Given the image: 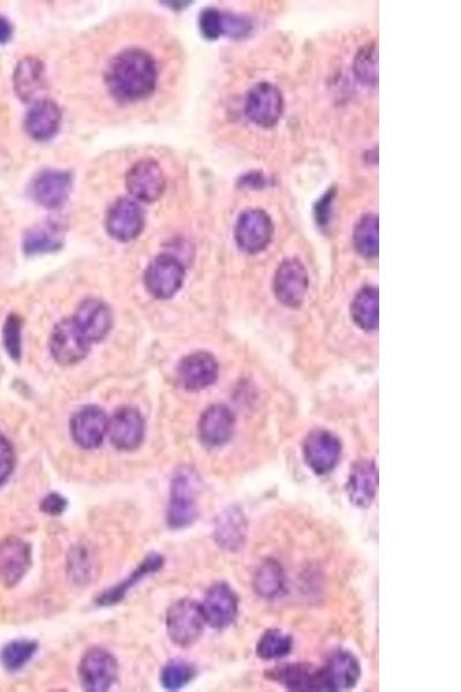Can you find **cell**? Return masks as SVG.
I'll return each instance as SVG.
<instances>
[{"instance_id":"cell-14","label":"cell","mask_w":461,"mask_h":692,"mask_svg":"<svg viewBox=\"0 0 461 692\" xmlns=\"http://www.w3.org/2000/svg\"><path fill=\"white\" fill-rule=\"evenodd\" d=\"M201 607L206 623L214 629L222 630L236 621L239 600L228 584L218 583L211 586Z\"/></svg>"},{"instance_id":"cell-10","label":"cell","mask_w":461,"mask_h":692,"mask_svg":"<svg viewBox=\"0 0 461 692\" xmlns=\"http://www.w3.org/2000/svg\"><path fill=\"white\" fill-rule=\"evenodd\" d=\"M90 345L73 318L60 321L50 338L51 355L60 365L80 363L88 355Z\"/></svg>"},{"instance_id":"cell-13","label":"cell","mask_w":461,"mask_h":692,"mask_svg":"<svg viewBox=\"0 0 461 692\" xmlns=\"http://www.w3.org/2000/svg\"><path fill=\"white\" fill-rule=\"evenodd\" d=\"M308 285L307 270L300 261L286 260L278 267L274 291L279 303L287 307L300 306L307 295Z\"/></svg>"},{"instance_id":"cell-1","label":"cell","mask_w":461,"mask_h":692,"mask_svg":"<svg viewBox=\"0 0 461 692\" xmlns=\"http://www.w3.org/2000/svg\"><path fill=\"white\" fill-rule=\"evenodd\" d=\"M157 78L154 58L141 49L120 52L111 60L105 75L110 93L124 102L139 101L153 94Z\"/></svg>"},{"instance_id":"cell-11","label":"cell","mask_w":461,"mask_h":692,"mask_svg":"<svg viewBox=\"0 0 461 692\" xmlns=\"http://www.w3.org/2000/svg\"><path fill=\"white\" fill-rule=\"evenodd\" d=\"M105 227L109 235L118 242H132L145 228V214L132 199L120 198L110 207Z\"/></svg>"},{"instance_id":"cell-28","label":"cell","mask_w":461,"mask_h":692,"mask_svg":"<svg viewBox=\"0 0 461 692\" xmlns=\"http://www.w3.org/2000/svg\"><path fill=\"white\" fill-rule=\"evenodd\" d=\"M253 588L259 597L274 600L282 597L286 591V575L278 561L268 559L256 570Z\"/></svg>"},{"instance_id":"cell-12","label":"cell","mask_w":461,"mask_h":692,"mask_svg":"<svg viewBox=\"0 0 461 692\" xmlns=\"http://www.w3.org/2000/svg\"><path fill=\"white\" fill-rule=\"evenodd\" d=\"M166 179L161 165L154 160H141L128 170L126 188L133 198L143 202L160 199L165 191Z\"/></svg>"},{"instance_id":"cell-36","label":"cell","mask_w":461,"mask_h":692,"mask_svg":"<svg viewBox=\"0 0 461 692\" xmlns=\"http://www.w3.org/2000/svg\"><path fill=\"white\" fill-rule=\"evenodd\" d=\"M92 556L86 547L79 546L73 549L70 558H68V570L70 575L79 583L88 581L92 574Z\"/></svg>"},{"instance_id":"cell-20","label":"cell","mask_w":461,"mask_h":692,"mask_svg":"<svg viewBox=\"0 0 461 692\" xmlns=\"http://www.w3.org/2000/svg\"><path fill=\"white\" fill-rule=\"evenodd\" d=\"M236 419L228 406L216 404L203 412L199 435L204 446L218 448L226 445L233 435Z\"/></svg>"},{"instance_id":"cell-34","label":"cell","mask_w":461,"mask_h":692,"mask_svg":"<svg viewBox=\"0 0 461 692\" xmlns=\"http://www.w3.org/2000/svg\"><path fill=\"white\" fill-rule=\"evenodd\" d=\"M62 247V239L52 227L30 229L24 239V250L28 255L56 252Z\"/></svg>"},{"instance_id":"cell-37","label":"cell","mask_w":461,"mask_h":692,"mask_svg":"<svg viewBox=\"0 0 461 692\" xmlns=\"http://www.w3.org/2000/svg\"><path fill=\"white\" fill-rule=\"evenodd\" d=\"M199 27L204 39L216 41L224 35V14L216 9L203 10L199 18Z\"/></svg>"},{"instance_id":"cell-43","label":"cell","mask_w":461,"mask_h":692,"mask_svg":"<svg viewBox=\"0 0 461 692\" xmlns=\"http://www.w3.org/2000/svg\"><path fill=\"white\" fill-rule=\"evenodd\" d=\"M13 36V26L11 21L0 15V45L9 43Z\"/></svg>"},{"instance_id":"cell-42","label":"cell","mask_w":461,"mask_h":692,"mask_svg":"<svg viewBox=\"0 0 461 692\" xmlns=\"http://www.w3.org/2000/svg\"><path fill=\"white\" fill-rule=\"evenodd\" d=\"M249 30H251V25L245 19L224 14V34L241 37L247 34Z\"/></svg>"},{"instance_id":"cell-24","label":"cell","mask_w":461,"mask_h":692,"mask_svg":"<svg viewBox=\"0 0 461 692\" xmlns=\"http://www.w3.org/2000/svg\"><path fill=\"white\" fill-rule=\"evenodd\" d=\"M13 87L15 94L24 102L33 101L42 92L45 87V67L39 58L20 60L14 70Z\"/></svg>"},{"instance_id":"cell-27","label":"cell","mask_w":461,"mask_h":692,"mask_svg":"<svg viewBox=\"0 0 461 692\" xmlns=\"http://www.w3.org/2000/svg\"><path fill=\"white\" fill-rule=\"evenodd\" d=\"M164 566V558L162 555L157 553H151L147 556L145 560L140 564L133 573L128 576L124 582L113 586L110 590L105 591L97 598V604L100 606H112L119 604L125 597L128 591H130L133 586L138 584L141 579L145 578L150 574H155L160 571Z\"/></svg>"},{"instance_id":"cell-16","label":"cell","mask_w":461,"mask_h":692,"mask_svg":"<svg viewBox=\"0 0 461 692\" xmlns=\"http://www.w3.org/2000/svg\"><path fill=\"white\" fill-rule=\"evenodd\" d=\"M145 420L133 408H123L109 421L108 434L112 445L119 450L131 451L139 448L145 439Z\"/></svg>"},{"instance_id":"cell-31","label":"cell","mask_w":461,"mask_h":692,"mask_svg":"<svg viewBox=\"0 0 461 692\" xmlns=\"http://www.w3.org/2000/svg\"><path fill=\"white\" fill-rule=\"evenodd\" d=\"M293 639L279 629H269L259 639L256 654L263 660L282 659L292 652Z\"/></svg>"},{"instance_id":"cell-19","label":"cell","mask_w":461,"mask_h":692,"mask_svg":"<svg viewBox=\"0 0 461 692\" xmlns=\"http://www.w3.org/2000/svg\"><path fill=\"white\" fill-rule=\"evenodd\" d=\"M72 190V177L63 170H45L39 173L32 185L36 202L48 209H58L65 205Z\"/></svg>"},{"instance_id":"cell-17","label":"cell","mask_w":461,"mask_h":692,"mask_svg":"<svg viewBox=\"0 0 461 692\" xmlns=\"http://www.w3.org/2000/svg\"><path fill=\"white\" fill-rule=\"evenodd\" d=\"M32 566V547L26 541L10 538L0 543V583L17 585Z\"/></svg>"},{"instance_id":"cell-25","label":"cell","mask_w":461,"mask_h":692,"mask_svg":"<svg viewBox=\"0 0 461 692\" xmlns=\"http://www.w3.org/2000/svg\"><path fill=\"white\" fill-rule=\"evenodd\" d=\"M247 519L238 507L223 511L215 524V539L225 551H239L247 537Z\"/></svg>"},{"instance_id":"cell-4","label":"cell","mask_w":461,"mask_h":692,"mask_svg":"<svg viewBox=\"0 0 461 692\" xmlns=\"http://www.w3.org/2000/svg\"><path fill=\"white\" fill-rule=\"evenodd\" d=\"M185 268L173 255H158L145 273V284L151 296L166 300L175 297L183 288Z\"/></svg>"},{"instance_id":"cell-21","label":"cell","mask_w":461,"mask_h":692,"mask_svg":"<svg viewBox=\"0 0 461 692\" xmlns=\"http://www.w3.org/2000/svg\"><path fill=\"white\" fill-rule=\"evenodd\" d=\"M73 320L90 344L104 340L112 328L110 308L102 300H85L79 306Z\"/></svg>"},{"instance_id":"cell-33","label":"cell","mask_w":461,"mask_h":692,"mask_svg":"<svg viewBox=\"0 0 461 692\" xmlns=\"http://www.w3.org/2000/svg\"><path fill=\"white\" fill-rule=\"evenodd\" d=\"M353 71L362 84L375 87L379 82V54L375 43L362 47L354 58Z\"/></svg>"},{"instance_id":"cell-32","label":"cell","mask_w":461,"mask_h":692,"mask_svg":"<svg viewBox=\"0 0 461 692\" xmlns=\"http://www.w3.org/2000/svg\"><path fill=\"white\" fill-rule=\"evenodd\" d=\"M39 644L28 639H19L6 644L0 652V663L10 672H18L33 659Z\"/></svg>"},{"instance_id":"cell-15","label":"cell","mask_w":461,"mask_h":692,"mask_svg":"<svg viewBox=\"0 0 461 692\" xmlns=\"http://www.w3.org/2000/svg\"><path fill=\"white\" fill-rule=\"evenodd\" d=\"M109 419L97 406H86L75 413L71 420V434L77 445L83 449H96L102 445L108 434Z\"/></svg>"},{"instance_id":"cell-30","label":"cell","mask_w":461,"mask_h":692,"mask_svg":"<svg viewBox=\"0 0 461 692\" xmlns=\"http://www.w3.org/2000/svg\"><path fill=\"white\" fill-rule=\"evenodd\" d=\"M355 250L362 257L372 259L379 255V218L366 214L355 224L353 232Z\"/></svg>"},{"instance_id":"cell-39","label":"cell","mask_w":461,"mask_h":692,"mask_svg":"<svg viewBox=\"0 0 461 692\" xmlns=\"http://www.w3.org/2000/svg\"><path fill=\"white\" fill-rule=\"evenodd\" d=\"M15 466V454L11 442L0 434V487L10 479Z\"/></svg>"},{"instance_id":"cell-35","label":"cell","mask_w":461,"mask_h":692,"mask_svg":"<svg viewBox=\"0 0 461 692\" xmlns=\"http://www.w3.org/2000/svg\"><path fill=\"white\" fill-rule=\"evenodd\" d=\"M195 668L185 661H171L162 669L161 683L166 690L183 689L195 678Z\"/></svg>"},{"instance_id":"cell-40","label":"cell","mask_w":461,"mask_h":692,"mask_svg":"<svg viewBox=\"0 0 461 692\" xmlns=\"http://www.w3.org/2000/svg\"><path fill=\"white\" fill-rule=\"evenodd\" d=\"M336 197L335 188H330V190L323 195L321 200L316 203L314 208L315 217L320 225H326L330 221V216L332 213V206H334V201Z\"/></svg>"},{"instance_id":"cell-7","label":"cell","mask_w":461,"mask_h":692,"mask_svg":"<svg viewBox=\"0 0 461 692\" xmlns=\"http://www.w3.org/2000/svg\"><path fill=\"white\" fill-rule=\"evenodd\" d=\"M302 454L315 475L326 476L336 469L340 461L342 443L336 435L326 430H316L307 436Z\"/></svg>"},{"instance_id":"cell-18","label":"cell","mask_w":461,"mask_h":692,"mask_svg":"<svg viewBox=\"0 0 461 692\" xmlns=\"http://www.w3.org/2000/svg\"><path fill=\"white\" fill-rule=\"evenodd\" d=\"M217 360L207 352H196L181 360L178 380L187 390L199 391L214 385L218 379Z\"/></svg>"},{"instance_id":"cell-26","label":"cell","mask_w":461,"mask_h":692,"mask_svg":"<svg viewBox=\"0 0 461 692\" xmlns=\"http://www.w3.org/2000/svg\"><path fill=\"white\" fill-rule=\"evenodd\" d=\"M272 680L291 691H321L319 668L305 664L279 666L269 673Z\"/></svg>"},{"instance_id":"cell-23","label":"cell","mask_w":461,"mask_h":692,"mask_svg":"<svg viewBox=\"0 0 461 692\" xmlns=\"http://www.w3.org/2000/svg\"><path fill=\"white\" fill-rule=\"evenodd\" d=\"M62 123V111L49 99L37 100L25 117V130L36 141H48L55 137Z\"/></svg>"},{"instance_id":"cell-6","label":"cell","mask_w":461,"mask_h":692,"mask_svg":"<svg viewBox=\"0 0 461 692\" xmlns=\"http://www.w3.org/2000/svg\"><path fill=\"white\" fill-rule=\"evenodd\" d=\"M284 112L281 90L269 82H260L249 90L245 101V114L258 126L274 127Z\"/></svg>"},{"instance_id":"cell-22","label":"cell","mask_w":461,"mask_h":692,"mask_svg":"<svg viewBox=\"0 0 461 692\" xmlns=\"http://www.w3.org/2000/svg\"><path fill=\"white\" fill-rule=\"evenodd\" d=\"M379 488V470L374 461L362 460L353 465L346 484L347 496L355 507L373 505Z\"/></svg>"},{"instance_id":"cell-9","label":"cell","mask_w":461,"mask_h":692,"mask_svg":"<svg viewBox=\"0 0 461 692\" xmlns=\"http://www.w3.org/2000/svg\"><path fill=\"white\" fill-rule=\"evenodd\" d=\"M320 669L322 691H345L357 686L361 666L353 653L345 650L332 652Z\"/></svg>"},{"instance_id":"cell-2","label":"cell","mask_w":461,"mask_h":692,"mask_svg":"<svg viewBox=\"0 0 461 692\" xmlns=\"http://www.w3.org/2000/svg\"><path fill=\"white\" fill-rule=\"evenodd\" d=\"M198 485V478L191 471H180L173 478L166 515L171 529H186L198 519Z\"/></svg>"},{"instance_id":"cell-8","label":"cell","mask_w":461,"mask_h":692,"mask_svg":"<svg viewBox=\"0 0 461 692\" xmlns=\"http://www.w3.org/2000/svg\"><path fill=\"white\" fill-rule=\"evenodd\" d=\"M118 664L108 651L92 649L82 657L79 666V678L82 687L90 692L107 691L115 683Z\"/></svg>"},{"instance_id":"cell-5","label":"cell","mask_w":461,"mask_h":692,"mask_svg":"<svg viewBox=\"0 0 461 692\" xmlns=\"http://www.w3.org/2000/svg\"><path fill=\"white\" fill-rule=\"evenodd\" d=\"M274 223L262 209H249L241 214L234 228V238L241 251L248 254L260 253L271 243Z\"/></svg>"},{"instance_id":"cell-29","label":"cell","mask_w":461,"mask_h":692,"mask_svg":"<svg viewBox=\"0 0 461 692\" xmlns=\"http://www.w3.org/2000/svg\"><path fill=\"white\" fill-rule=\"evenodd\" d=\"M351 314L365 332L376 330L379 327V291L372 287L362 289L353 300Z\"/></svg>"},{"instance_id":"cell-3","label":"cell","mask_w":461,"mask_h":692,"mask_svg":"<svg viewBox=\"0 0 461 692\" xmlns=\"http://www.w3.org/2000/svg\"><path fill=\"white\" fill-rule=\"evenodd\" d=\"M202 607L191 599L179 600L166 614V630L173 643L181 648L191 646L201 637L204 629Z\"/></svg>"},{"instance_id":"cell-41","label":"cell","mask_w":461,"mask_h":692,"mask_svg":"<svg viewBox=\"0 0 461 692\" xmlns=\"http://www.w3.org/2000/svg\"><path fill=\"white\" fill-rule=\"evenodd\" d=\"M67 505L68 502L63 495L49 493L41 502V510L44 514L56 517L65 513Z\"/></svg>"},{"instance_id":"cell-38","label":"cell","mask_w":461,"mask_h":692,"mask_svg":"<svg viewBox=\"0 0 461 692\" xmlns=\"http://www.w3.org/2000/svg\"><path fill=\"white\" fill-rule=\"evenodd\" d=\"M3 342L7 353L14 360L21 357V320L17 315H10L3 328Z\"/></svg>"}]
</instances>
